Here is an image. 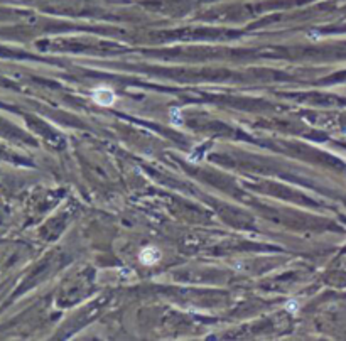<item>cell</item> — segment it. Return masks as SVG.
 Returning <instances> with one entry per match:
<instances>
[{"label": "cell", "mask_w": 346, "mask_h": 341, "mask_svg": "<svg viewBox=\"0 0 346 341\" xmlns=\"http://www.w3.org/2000/svg\"><path fill=\"white\" fill-rule=\"evenodd\" d=\"M91 96H93V100L101 107H110L115 103V100H117V95H115L110 88H96Z\"/></svg>", "instance_id": "cell-1"}, {"label": "cell", "mask_w": 346, "mask_h": 341, "mask_svg": "<svg viewBox=\"0 0 346 341\" xmlns=\"http://www.w3.org/2000/svg\"><path fill=\"white\" fill-rule=\"evenodd\" d=\"M138 258H140L142 264L154 265L160 258V252L155 247H146V248H142V252H140V255H138Z\"/></svg>", "instance_id": "cell-2"}, {"label": "cell", "mask_w": 346, "mask_h": 341, "mask_svg": "<svg viewBox=\"0 0 346 341\" xmlns=\"http://www.w3.org/2000/svg\"><path fill=\"white\" fill-rule=\"evenodd\" d=\"M287 309H291V311L296 309V311H297V303H294V300H291L289 306H287Z\"/></svg>", "instance_id": "cell-3"}]
</instances>
